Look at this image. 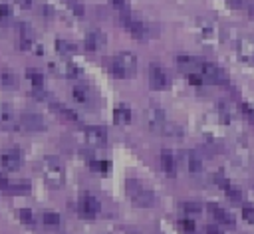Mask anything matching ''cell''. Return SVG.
<instances>
[{
	"mask_svg": "<svg viewBox=\"0 0 254 234\" xmlns=\"http://www.w3.org/2000/svg\"><path fill=\"white\" fill-rule=\"evenodd\" d=\"M42 175H44V180L50 188H62L64 186V180H65V171H64V165L58 157L54 155H48L44 157L42 161Z\"/></svg>",
	"mask_w": 254,
	"mask_h": 234,
	"instance_id": "1",
	"label": "cell"
},
{
	"mask_svg": "<svg viewBox=\"0 0 254 234\" xmlns=\"http://www.w3.org/2000/svg\"><path fill=\"white\" fill-rule=\"evenodd\" d=\"M109 71H111V75L117 77V79L133 77L135 71H137V58H135V54H131V52H119V54L111 59Z\"/></svg>",
	"mask_w": 254,
	"mask_h": 234,
	"instance_id": "2",
	"label": "cell"
},
{
	"mask_svg": "<svg viewBox=\"0 0 254 234\" xmlns=\"http://www.w3.org/2000/svg\"><path fill=\"white\" fill-rule=\"evenodd\" d=\"M127 190H129L131 200H133L135 206L151 208V206H155V202H157L155 192L149 190V188H145V186H141L137 180H129V182H127Z\"/></svg>",
	"mask_w": 254,
	"mask_h": 234,
	"instance_id": "3",
	"label": "cell"
},
{
	"mask_svg": "<svg viewBox=\"0 0 254 234\" xmlns=\"http://www.w3.org/2000/svg\"><path fill=\"white\" fill-rule=\"evenodd\" d=\"M232 48H234L240 61H244L248 65H254V40L252 38L242 36V34H234Z\"/></svg>",
	"mask_w": 254,
	"mask_h": 234,
	"instance_id": "4",
	"label": "cell"
},
{
	"mask_svg": "<svg viewBox=\"0 0 254 234\" xmlns=\"http://www.w3.org/2000/svg\"><path fill=\"white\" fill-rule=\"evenodd\" d=\"M198 73L202 75L204 81L212 83V85H226L228 83V75L222 67H218L216 63L210 61H198Z\"/></svg>",
	"mask_w": 254,
	"mask_h": 234,
	"instance_id": "5",
	"label": "cell"
},
{
	"mask_svg": "<svg viewBox=\"0 0 254 234\" xmlns=\"http://www.w3.org/2000/svg\"><path fill=\"white\" fill-rule=\"evenodd\" d=\"M123 26H125V30L133 36V38H137V40H141V42H147V40H151L157 32H155V28L151 26V24H147V22H139V20H133V18H123Z\"/></svg>",
	"mask_w": 254,
	"mask_h": 234,
	"instance_id": "6",
	"label": "cell"
},
{
	"mask_svg": "<svg viewBox=\"0 0 254 234\" xmlns=\"http://www.w3.org/2000/svg\"><path fill=\"white\" fill-rule=\"evenodd\" d=\"M196 32H198V38L202 44H208V46H214L216 40H218V28L212 20H206V18H198L196 20Z\"/></svg>",
	"mask_w": 254,
	"mask_h": 234,
	"instance_id": "7",
	"label": "cell"
},
{
	"mask_svg": "<svg viewBox=\"0 0 254 234\" xmlns=\"http://www.w3.org/2000/svg\"><path fill=\"white\" fill-rule=\"evenodd\" d=\"M145 121H147V127L151 131H161L163 125L167 123V113L161 105L157 103H151L147 109H145Z\"/></svg>",
	"mask_w": 254,
	"mask_h": 234,
	"instance_id": "8",
	"label": "cell"
},
{
	"mask_svg": "<svg viewBox=\"0 0 254 234\" xmlns=\"http://www.w3.org/2000/svg\"><path fill=\"white\" fill-rule=\"evenodd\" d=\"M149 83L153 89H167L171 83V77L167 73V69L159 63H151L149 65Z\"/></svg>",
	"mask_w": 254,
	"mask_h": 234,
	"instance_id": "9",
	"label": "cell"
},
{
	"mask_svg": "<svg viewBox=\"0 0 254 234\" xmlns=\"http://www.w3.org/2000/svg\"><path fill=\"white\" fill-rule=\"evenodd\" d=\"M20 127H24L26 131L38 133V131H46L48 123H46V119H44L40 113L26 111V113H22V115H20Z\"/></svg>",
	"mask_w": 254,
	"mask_h": 234,
	"instance_id": "10",
	"label": "cell"
},
{
	"mask_svg": "<svg viewBox=\"0 0 254 234\" xmlns=\"http://www.w3.org/2000/svg\"><path fill=\"white\" fill-rule=\"evenodd\" d=\"M83 141L91 147H103L107 143V131L101 125H89L83 129Z\"/></svg>",
	"mask_w": 254,
	"mask_h": 234,
	"instance_id": "11",
	"label": "cell"
},
{
	"mask_svg": "<svg viewBox=\"0 0 254 234\" xmlns=\"http://www.w3.org/2000/svg\"><path fill=\"white\" fill-rule=\"evenodd\" d=\"M77 210H79V214H81L83 218H95V216L99 214V210H101V204H99V200H97L93 194H83V196L79 198Z\"/></svg>",
	"mask_w": 254,
	"mask_h": 234,
	"instance_id": "12",
	"label": "cell"
},
{
	"mask_svg": "<svg viewBox=\"0 0 254 234\" xmlns=\"http://www.w3.org/2000/svg\"><path fill=\"white\" fill-rule=\"evenodd\" d=\"M105 44H107V36L101 30H97V28L89 30L85 34V38H83V46H85L87 52H99V50L105 48Z\"/></svg>",
	"mask_w": 254,
	"mask_h": 234,
	"instance_id": "13",
	"label": "cell"
},
{
	"mask_svg": "<svg viewBox=\"0 0 254 234\" xmlns=\"http://www.w3.org/2000/svg\"><path fill=\"white\" fill-rule=\"evenodd\" d=\"M20 127V121L14 113V109L8 103L0 105V129L2 131H16Z\"/></svg>",
	"mask_w": 254,
	"mask_h": 234,
	"instance_id": "14",
	"label": "cell"
},
{
	"mask_svg": "<svg viewBox=\"0 0 254 234\" xmlns=\"http://www.w3.org/2000/svg\"><path fill=\"white\" fill-rule=\"evenodd\" d=\"M0 167L6 171H18L22 167V153L18 149H6L0 153Z\"/></svg>",
	"mask_w": 254,
	"mask_h": 234,
	"instance_id": "15",
	"label": "cell"
},
{
	"mask_svg": "<svg viewBox=\"0 0 254 234\" xmlns=\"http://www.w3.org/2000/svg\"><path fill=\"white\" fill-rule=\"evenodd\" d=\"M50 67L54 69V73H58V75H62V77H69V79H75V77L81 75V69H79L75 63L67 61V59L54 61V63H50Z\"/></svg>",
	"mask_w": 254,
	"mask_h": 234,
	"instance_id": "16",
	"label": "cell"
},
{
	"mask_svg": "<svg viewBox=\"0 0 254 234\" xmlns=\"http://www.w3.org/2000/svg\"><path fill=\"white\" fill-rule=\"evenodd\" d=\"M71 97H73L79 105H89V103L93 101V93H91V89H89L87 85H75V87L71 89Z\"/></svg>",
	"mask_w": 254,
	"mask_h": 234,
	"instance_id": "17",
	"label": "cell"
},
{
	"mask_svg": "<svg viewBox=\"0 0 254 234\" xmlns=\"http://www.w3.org/2000/svg\"><path fill=\"white\" fill-rule=\"evenodd\" d=\"M159 163H161V169L169 175V176H173L175 173H177V161H175V155L171 153V151H163L161 155H159Z\"/></svg>",
	"mask_w": 254,
	"mask_h": 234,
	"instance_id": "18",
	"label": "cell"
},
{
	"mask_svg": "<svg viewBox=\"0 0 254 234\" xmlns=\"http://www.w3.org/2000/svg\"><path fill=\"white\" fill-rule=\"evenodd\" d=\"M0 85L4 89H16L18 87V75L14 73V69H10V67L0 69Z\"/></svg>",
	"mask_w": 254,
	"mask_h": 234,
	"instance_id": "19",
	"label": "cell"
},
{
	"mask_svg": "<svg viewBox=\"0 0 254 234\" xmlns=\"http://www.w3.org/2000/svg\"><path fill=\"white\" fill-rule=\"evenodd\" d=\"M52 109H54L64 121H69V123H77V121H79V115H77L73 109H69V107L62 105V103H52Z\"/></svg>",
	"mask_w": 254,
	"mask_h": 234,
	"instance_id": "20",
	"label": "cell"
},
{
	"mask_svg": "<svg viewBox=\"0 0 254 234\" xmlns=\"http://www.w3.org/2000/svg\"><path fill=\"white\" fill-rule=\"evenodd\" d=\"M113 121L117 125H129L131 123V109L127 105H117L113 109Z\"/></svg>",
	"mask_w": 254,
	"mask_h": 234,
	"instance_id": "21",
	"label": "cell"
},
{
	"mask_svg": "<svg viewBox=\"0 0 254 234\" xmlns=\"http://www.w3.org/2000/svg\"><path fill=\"white\" fill-rule=\"evenodd\" d=\"M208 210L214 214V218H216L218 222H222V224H226V226H232V224H234V218H232V214H230L228 210H224V208H220V206H216V204H208Z\"/></svg>",
	"mask_w": 254,
	"mask_h": 234,
	"instance_id": "22",
	"label": "cell"
},
{
	"mask_svg": "<svg viewBox=\"0 0 254 234\" xmlns=\"http://www.w3.org/2000/svg\"><path fill=\"white\" fill-rule=\"evenodd\" d=\"M161 131H163V135L169 137V139H177V141H181V139L185 137V131H183V127H181L179 123H165Z\"/></svg>",
	"mask_w": 254,
	"mask_h": 234,
	"instance_id": "23",
	"label": "cell"
},
{
	"mask_svg": "<svg viewBox=\"0 0 254 234\" xmlns=\"http://www.w3.org/2000/svg\"><path fill=\"white\" fill-rule=\"evenodd\" d=\"M56 52H58L60 56L67 58V56H73V54L77 52V48H75V44H71L69 40H62V38H58V40H56Z\"/></svg>",
	"mask_w": 254,
	"mask_h": 234,
	"instance_id": "24",
	"label": "cell"
},
{
	"mask_svg": "<svg viewBox=\"0 0 254 234\" xmlns=\"http://www.w3.org/2000/svg\"><path fill=\"white\" fill-rule=\"evenodd\" d=\"M177 65H179L181 69H185L187 73L198 71V61H196L194 58H190V56H177Z\"/></svg>",
	"mask_w": 254,
	"mask_h": 234,
	"instance_id": "25",
	"label": "cell"
},
{
	"mask_svg": "<svg viewBox=\"0 0 254 234\" xmlns=\"http://www.w3.org/2000/svg\"><path fill=\"white\" fill-rule=\"evenodd\" d=\"M187 167H189V173H192V175H198V173H202V159L196 155V153H189L187 155Z\"/></svg>",
	"mask_w": 254,
	"mask_h": 234,
	"instance_id": "26",
	"label": "cell"
},
{
	"mask_svg": "<svg viewBox=\"0 0 254 234\" xmlns=\"http://www.w3.org/2000/svg\"><path fill=\"white\" fill-rule=\"evenodd\" d=\"M26 77L32 83V87H44V73L36 67H28L26 69Z\"/></svg>",
	"mask_w": 254,
	"mask_h": 234,
	"instance_id": "27",
	"label": "cell"
},
{
	"mask_svg": "<svg viewBox=\"0 0 254 234\" xmlns=\"http://www.w3.org/2000/svg\"><path fill=\"white\" fill-rule=\"evenodd\" d=\"M42 222H44L46 226L56 228V226H60L62 218H60V214H58V212H54V210H46V212L42 214Z\"/></svg>",
	"mask_w": 254,
	"mask_h": 234,
	"instance_id": "28",
	"label": "cell"
},
{
	"mask_svg": "<svg viewBox=\"0 0 254 234\" xmlns=\"http://www.w3.org/2000/svg\"><path fill=\"white\" fill-rule=\"evenodd\" d=\"M28 190H30L28 180H12L10 188H8V192H12V194H22V192H28Z\"/></svg>",
	"mask_w": 254,
	"mask_h": 234,
	"instance_id": "29",
	"label": "cell"
},
{
	"mask_svg": "<svg viewBox=\"0 0 254 234\" xmlns=\"http://www.w3.org/2000/svg\"><path fill=\"white\" fill-rule=\"evenodd\" d=\"M183 210H185V214L194 216V214H200L202 212V204H198L194 200H187V202H183Z\"/></svg>",
	"mask_w": 254,
	"mask_h": 234,
	"instance_id": "30",
	"label": "cell"
},
{
	"mask_svg": "<svg viewBox=\"0 0 254 234\" xmlns=\"http://www.w3.org/2000/svg\"><path fill=\"white\" fill-rule=\"evenodd\" d=\"M224 192H226L228 200H232V202H240V200H242V192H240L236 186H232V184H230V186H228Z\"/></svg>",
	"mask_w": 254,
	"mask_h": 234,
	"instance_id": "31",
	"label": "cell"
},
{
	"mask_svg": "<svg viewBox=\"0 0 254 234\" xmlns=\"http://www.w3.org/2000/svg\"><path fill=\"white\" fill-rule=\"evenodd\" d=\"M18 214H20V220H22V222H26V224H34V222H36L34 212H32L30 208H20V210H18Z\"/></svg>",
	"mask_w": 254,
	"mask_h": 234,
	"instance_id": "32",
	"label": "cell"
},
{
	"mask_svg": "<svg viewBox=\"0 0 254 234\" xmlns=\"http://www.w3.org/2000/svg\"><path fill=\"white\" fill-rule=\"evenodd\" d=\"M238 107H240L242 115H244V117H246L250 123H254V107H252V105H248V103H244V101H242Z\"/></svg>",
	"mask_w": 254,
	"mask_h": 234,
	"instance_id": "33",
	"label": "cell"
},
{
	"mask_svg": "<svg viewBox=\"0 0 254 234\" xmlns=\"http://www.w3.org/2000/svg\"><path fill=\"white\" fill-rule=\"evenodd\" d=\"M179 228H181L185 234L194 232V222H192L190 218H183V220H179Z\"/></svg>",
	"mask_w": 254,
	"mask_h": 234,
	"instance_id": "34",
	"label": "cell"
},
{
	"mask_svg": "<svg viewBox=\"0 0 254 234\" xmlns=\"http://www.w3.org/2000/svg\"><path fill=\"white\" fill-rule=\"evenodd\" d=\"M109 4H111L113 8H117L121 14H129V4H127V0H109Z\"/></svg>",
	"mask_w": 254,
	"mask_h": 234,
	"instance_id": "35",
	"label": "cell"
},
{
	"mask_svg": "<svg viewBox=\"0 0 254 234\" xmlns=\"http://www.w3.org/2000/svg\"><path fill=\"white\" fill-rule=\"evenodd\" d=\"M91 169L99 171V173H105L109 169V161H91Z\"/></svg>",
	"mask_w": 254,
	"mask_h": 234,
	"instance_id": "36",
	"label": "cell"
},
{
	"mask_svg": "<svg viewBox=\"0 0 254 234\" xmlns=\"http://www.w3.org/2000/svg\"><path fill=\"white\" fill-rule=\"evenodd\" d=\"M240 10H246L248 18H254V2H252V0H242Z\"/></svg>",
	"mask_w": 254,
	"mask_h": 234,
	"instance_id": "37",
	"label": "cell"
},
{
	"mask_svg": "<svg viewBox=\"0 0 254 234\" xmlns=\"http://www.w3.org/2000/svg\"><path fill=\"white\" fill-rule=\"evenodd\" d=\"M242 218H244L246 222L254 224V208H252V206H244V208H242Z\"/></svg>",
	"mask_w": 254,
	"mask_h": 234,
	"instance_id": "38",
	"label": "cell"
},
{
	"mask_svg": "<svg viewBox=\"0 0 254 234\" xmlns=\"http://www.w3.org/2000/svg\"><path fill=\"white\" fill-rule=\"evenodd\" d=\"M12 16V8L8 4H0V20L2 18H10Z\"/></svg>",
	"mask_w": 254,
	"mask_h": 234,
	"instance_id": "39",
	"label": "cell"
},
{
	"mask_svg": "<svg viewBox=\"0 0 254 234\" xmlns=\"http://www.w3.org/2000/svg\"><path fill=\"white\" fill-rule=\"evenodd\" d=\"M10 178L8 176H4V175H0V190H6L8 192V188H10Z\"/></svg>",
	"mask_w": 254,
	"mask_h": 234,
	"instance_id": "40",
	"label": "cell"
},
{
	"mask_svg": "<svg viewBox=\"0 0 254 234\" xmlns=\"http://www.w3.org/2000/svg\"><path fill=\"white\" fill-rule=\"evenodd\" d=\"M204 232H206V234H222V232H220L216 226H212V224H210V226H206V228H204Z\"/></svg>",
	"mask_w": 254,
	"mask_h": 234,
	"instance_id": "41",
	"label": "cell"
},
{
	"mask_svg": "<svg viewBox=\"0 0 254 234\" xmlns=\"http://www.w3.org/2000/svg\"><path fill=\"white\" fill-rule=\"evenodd\" d=\"M32 2H34V0H16V4H18V6H22V8H30V6H32Z\"/></svg>",
	"mask_w": 254,
	"mask_h": 234,
	"instance_id": "42",
	"label": "cell"
},
{
	"mask_svg": "<svg viewBox=\"0 0 254 234\" xmlns=\"http://www.w3.org/2000/svg\"><path fill=\"white\" fill-rule=\"evenodd\" d=\"M73 14L83 16V6H81V4H73Z\"/></svg>",
	"mask_w": 254,
	"mask_h": 234,
	"instance_id": "43",
	"label": "cell"
},
{
	"mask_svg": "<svg viewBox=\"0 0 254 234\" xmlns=\"http://www.w3.org/2000/svg\"><path fill=\"white\" fill-rule=\"evenodd\" d=\"M228 2H230L234 8H240V6H242V0H228Z\"/></svg>",
	"mask_w": 254,
	"mask_h": 234,
	"instance_id": "44",
	"label": "cell"
},
{
	"mask_svg": "<svg viewBox=\"0 0 254 234\" xmlns=\"http://www.w3.org/2000/svg\"><path fill=\"white\" fill-rule=\"evenodd\" d=\"M189 234H194V232H189Z\"/></svg>",
	"mask_w": 254,
	"mask_h": 234,
	"instance_id": "45",
	"label": "cell"
}]
</instances>
